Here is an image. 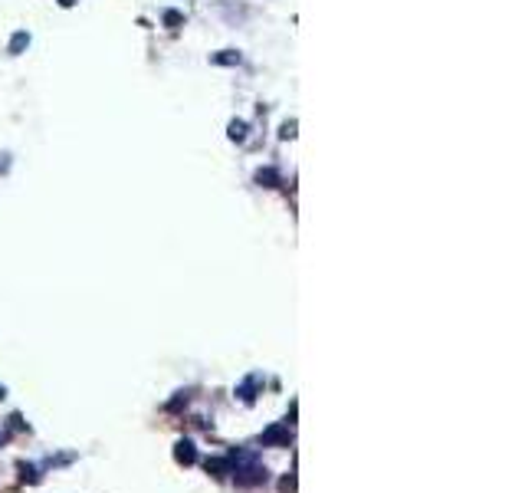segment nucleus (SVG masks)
Instances as JSON below:
<instances>
[{
	"mask_svg": "<svg viewBox=\"0 0 525 493\" xmlns=\"http://www.w3.org/2000/svg\"><path fill=\"white\" fill-rule=\"evenodd\" d=\"M210 63H214V66H240V53H233V49H223V53H214V56H210Z\"/></svg>",
	"mask_w": 525,
	"mask_h": 493,
	"instance_id": "nucleus-1",
	"label": "nucleus"
},
{
	"mask_svg": "<svg viewBox=\"0 0 525 493\" xmlns=\"http://www.w3.org/2000/svg\"><path fill=\"white\" fill-rule=\"evenodd\" d=\"M256 181L266 184V188H272V184L279 181V178H276V171H272V168H266V171H256Z\"/></svg>",
	"mask_w": 525,
	"mask_h": 493,
	"instance_id": "nucleus-4",
	"label": "nucleus"
},
{
	"mask_svg": "<svg viewBox=\"0 0 525 493\" xmlns=\"http://www.w3.org/2000/svg\"><path fill=\"white\" fill-rule=\"evenodd\" d=\"M279 135H282V138H292V135H296V122H286Z\"/></svg>",
	"mask_w": 525,
	"mask_h": 493,
	"instance_id": "nucleus-6",
	"label": "nucleus"
},
{
	"mask_svg": "<svg viewBox=\"0 0 525 493\" xmlns=\"http://www.w3.org/2000/svg\"><path fill=\"white\" fill-rule=\"evenodd\" d=\"M23 46H30V33H17V37L10 40V53L17 56L20 49H23Z\"/></svg>",
	"mask_w": 525,
	"mask_h": 493,
	"instance_id": "nucleus-3",
	"label": "nucleus"
},
{
	"mask_svg": "<svg viewBox=\"0 0 525 493\" xmlns=\"http://www.w3.org/2000/svg\"><path fill=\"white\" fill-rule=\"evenodd\" d=\"M164 23H168L171 30H177L184 23V17H181V13H174V10H168V13H164Z\"/></svg>",
	"mask_w": 525,
	"mask_h": 493,
	"instance_id": "nucleus-5",
	"label": "nucleus"
},
{
	"mask_svg": "<svg viewBox=\"0 0 525 493\" xmlns=\"http://www.w3.org/2000/svg\"><path fill=\"white\" fill-rule=\"evenodd\" d=\"M230 138H233V142H246V122H230Z\"/></svg>",
	"mask_w": 525,
	"mask_h": 493,
	"instance_id": "nucleus-2",
	"label": "nucleus"
}]
</instances>
